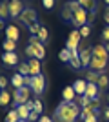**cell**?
Returning a JSON list of instances; mask_svg holds the SVG:
<instances>
[{
  "label": "cell",
  "mask_w": 109,
  "mask_h": 122,
  "mask_svg": "<svg viewBox=\"0 0 109 122\" xmlns=\"http://www.w3.org/2000/svg\"><path fill=\"white\" fill-rule=\"evenodd\" d=\"M11 84L15 86V89H20V87L26 86V76H22L20 73H15L11 76Z\"/></svg>",
  "instance_id": "obj_19"
},
{
  "label": "cell",
  "mask_w": 109,
  "mask_h": 122,
  "mask_svg": "<svg viewBox=\"0 0 109 122\" xmlns=\"http://www.w3.org/2000/svg\"><path fill=\"white\" fill-rule=\"evenodd\" d=\"M96 86H98V89H105V87L109 86V76L105 75V73H100V78H98V82H96Z\"/></svg>",
  "instance_id": "obj_27"
},
{
  "label": "cell",
  "mask_w": 109,
  "mask_h": 122,
  "mask_svg": "<svg viewBox=\"0 0 109 122\" xmlns=\"http://www.w3.org/2000/svg\"><path fill=\"white\" fill-rule=\"evenodd\" d=\"M91 113H93V109H91V106H85V107H82V111H80V118H85L87 117V115H91Z\"/></svg>",
  "instance_id": "obj_33"
},
{
  "label": "cell",
  "mask_w": 109,
  "mask_h": 122,
  "mask_svg": "<svg viewBox=\"0 0 109 122\" xmlns=\"http://www.w3.org/2000/svg\"><path fill=\"white\" fill-rule=\"evenodd\" d=\"M0 91H2V89H0Z\"/></svg>",
  "instance_id": "obj_51"
},
{
  "label": "cell",
  "mask_w": 109,
  "mask_h": 122,
  "mask_svg": "<svg viewBox=\"0 0 109 122\" xmlns=\"http://www.w3.org/2000/svg\"><path fill=\"white\" fill-rule=\"evenodd\" d=\"M73 89L76 91L78 97H82V95H85V89H87V80L85 78H80V80H75L73 82Z\"/></svg>",
  "instance_id": "obj_14"
},
{
  "label": "cell",
  "mask_w": 109,
  "mask_h": 122,
  "mask_svg": "<svg viewBox=\"0 0 109 122\" xmlns=\"http://www.w3.org/2000/svg\"><path fill=\"white\" fill-rule=\"evenodd\" d=\"M42 109H44V106H42V100H38V98H36V100H35V107H33V111L42 113Z\"/></svg>",
  "instance_id": "obj_36"
},
{
  "label": "cell",
  "mask_w": 109,
  "mask_h": 122,
  "mask_svg": "<svg viewBox=\"0 0 109 122\" xmlns=\"http://www.w3.org/2000/svg\"><path fill=\"white\" fill-rule=\"evenodd\" d=\"M38 120H40V113L31 111V115H29V120H27V122H38Z\"/></svg>",
  "instance_id": "obj_38"
},
{
  "label": "cell",
  "mask_w": 109,
  "mask_h": 122,
  "mask_svg": "<svg viewBox=\"0 0 109 122\" xmlns=\"http://www.w3.org/2000/svg\"><path fill=\"white\" fill-rule=\"evenodd\" d=\"M7 18H11L9 0H0V20H7Z\"/></svg>",
  "instance_id": "obj_16"
},
{
  "label": "cell",
  "mask_w": 109,
  "mask_h": 122,
  "mask_svg": "<svg viewBox=\"0 0 109 122\" xmlns=\"http://www.w3.org/2000/svg\"><path fill=\"white\" fill-rule=\"evenodd\" d=\"M69 66L71 69H82V60H80V51L78 49H73L71 51V60H69Z\"/></svg>",
  "instance_id": "obj_10"
},
{
  "label": "cell",
  "mask_w": 109,
  "mask_h": 122,
  "mask_svg": "<svg viewBox=\"0 0 109 122\" xmlns=\"http://www.w3.org/2000/svg\"><path fill=\"white\" fill-rule=\"evenodd\" d=\"M20 117H18V111L16 109H11L7 115H5V122H18Z\"/></svg>",
  "instance_id": "obj_29"
},
{
  "label": "cell",
  "mask_w": 109,
  "mask_h": 122,
  "mask_svg": "<svg viewBox=\"0 0 109 122\" xmlns=\"http://www.w3.org/2000/svg\"><path fill=\"white\" fill-rule=\"evenodd\" d=\"M82 107L76 102H60L53 113V120L55 122H76L80 118Z\"/></svg>",
  "instance_id": "obj_1"
},
{
  "label": "cell",
  "mask_w": 109,
  "mask_h": 122,
  "mask_svg": "<svg viewBox=\"0 0 109 122\" xmlns=\"http://www.w3.org/2000/svg\"><path fill=\"white\" fill-rule=\"evenodd\" d=\"M40 27H42V25L38 24V22H36V24L29 25V27H27V29H29V33H31V35H38V31H40Z\"/></svg>",
  "instance_id": "obj_34"
},
{
  "label": "cell",
  "mask_w": 109,
  "mask_h": 122,
  "mask_svg": "<svg viewBox=\"0 0 109 122\" xmlns=\"http://www.w3.org/2000/svg\"><path fill=\"white\" fill-rule=\"evenodd\" d=\"M95 18H96V11H89V15H87V25L93 24Z\"/></svg>",
  "instance_id": "obj_39"
},
{
  "label": "cell",
  "mask_w": 109,
  "mask_h": 122,
  "mask_svg": "<svg viewBox=\"0 0 109 122\" xmlns=\"http://www.w3.org/2000/svg\"><path fill=\"white\" fill-rule=\"evenodd\" d=\"M91 102H93V100H91V98H87V97H85V95H82V97H76V104H78V106H80V107L91 106Z\"/></svg>",
  "instance_id": "obj_30"
},
{
  "label": "cell",
  "mask_w": 109,
  "mask_h": 122,
  "mask_svg": "<svg viewBox=\"0 0 109 122\" xmlns=\"http://www.w3.org/2000/svg\"><path fill=\"white\" fill-rule=\"evenodd\" d=\"M2 60H4V64H7V66H16V64H20L18 62V55H16L15 51L13 53H2Z\"/></svg>",
  "instance_id": "obj_15"
},
{
  "label": "cell",
  "mask_w": 109,
  "mask_h": 122,
  "mask_svg": "<svg viewBox=\"0 0 109 122\" xmlns=\"http://www.w3.org/2000/svg\"><path fill=\"white\" fill-rule=\"evenodd\" d=\"M9 102H13V93H9L7 89H2V91H0V106L4 107V106H7Z\"/></svg>",
  "instance_id": "obj_20"
},
{
  "label": "cell",
  "mask_w": 109,
  "mask_h": 122,
  "mask_svg": "<svg viewBox=\"0 0 109 122\" xmlns=\"http://www.w3.org/2000/svg\"><path fill=\"white\" fill-rule=\"evenodd\" d=\"M87 9H84L82 5L78 7V9H75V13H73V20L71 24L76 27V29H80L82 25H87Z\"/></svg>",
  "instance_id": "obj_5"
},
{
  "label": "cell",
  "mask_w": 109,
  "mask_h": 122,
  "mask_svg": "<svg viewBox=\"0 0 109 122\" xmlns=\"http://www.w3.org/2000/svg\"><path fill=\"white\" fill-rule=\"evenodd\" d=\"M36 20H38V15H36V11L33 7H26V9L22 11V15L18 16V22L24 27H29V25L36 24Z\"/></svg>",
  "instance_id": "obj_4"
},
{
  "label": "cell",
  "mask_w": 109,
  "mask_h": 122,
  "mask_svg": "<svg viewBox=\"0 0 109 122\" xmlns=\"http://www.w3.org/2000/svg\"><path fill=\"white\" fill-rule=\"evenodd\" d=\"M2 49H4L5 53H13V51H16V42L5 38V40L2 42Z\"/></svg>",
  "instance_id": "obj_23"
},
{
  "label": "cell",
  "mask_w": 109,
  "mask_h": 122,
  "mask_svg": "<svg viewBox=\"0 0 109 122\" xmlns=\"http://www.w3.org/2000/svg\"><path fill=\"white\" fill-rule=\"evenodd\" d=\"M73 13H75V9L71 7V4H69V2H66V4H64V7H62V20L71 22V20H73Z\"/></svg>",
  "instance_id": "obj_17"
},
{
  "label": "cell",
  "mask_w": 109,
  "mask_h": 122,
  "mask_svg": "<svg viewBox=\"0 0 109 122\" xmlns=\"http://www.w3.org/2000/svg\"><path fill=\"white\" fill-rule=\"evenodd\" d=\"M26 55L29 56V58H38V60H42V58L46 56V46H44L42 42H36V44H27Z\"/></svg>",
  "instance_id": "obj_3"
},
{
  "label": "cell",
  "mask_w": 109,
  "mask_h": 122,
  "mask_svg": "<svg viewBox=\"0 0 109 122\" xmlns=\"http://www.w3.org/2000/svg\"><path fill=\"white\" fill-rule=\"evenodd\" d=\"M91 58H93V53H91V49L80 51V60H82V66H84V67H89V64H91Z\"/></svg>",
  "instance_id": "obj_21"
},
{
  "label": "cell",
  "mask_w": 109,
  "mask_h": 122,
  "mask_svg": "<svg viewBox=\"0 0 109 122\" xmlns=\"http://www.w3.org/2000/svg\"><path fill=\"white\" fill-rule=\"evenodd\" d=\"M29 69H31V76H36L42 73V66L38 58H29Z\"/></svg>",
  "instance_id": "obj_18"
},
{
  "label": "cell",
  "mask_w": 109,
  "mask_h": 122,
  "mask_svg": "<svg viewBox=\"0 0 109 122\" xmlns=\"http://www.w3.org/2000/svg\"><path fill=\"white\" fill-rule=\"evenodd\" d=\"M105 66H107V60H102V58H91V64H89V67L93 69V71H98V73H104Z\"/></svg>",
  "instance_id": "obj_13"
},
{
  "label": "cell",
  "mask_w": 109,
  "mask_h": 122,
  "mask_svg": "<svg viewBox=\"0 0 109 122\" xmlns=\"http://www.w3.org/2000/svg\"><path fill=\"white\" fill-rule=\"evenodd\" d=\"M42 5H44L46 9H53V7H55V0H42Z\"/></svg>",
  "instance_id": "obj_37"
},
{
  "label": "cell",
  "mask_w": 109,
  "mask_h": 122,
  "mask_svg": "<svg viewBox=\"0 0 109 122\" xmlns=\"http://www.w3.org/2000/svg\"><path fill=\"white\" fill-rule=\"evenodd\" d=\"M107 102H109V95H107Z\"/></svg>",
  "instance_id": "obj_50"
},
{
  "label": "cell",
  "mask_w": 109,
  "mask_h": 122,
  "mask_svg": "<svg viewBox=\"0 0 109 122\" xmlns=\"http://www.w3.org/2000/svg\"><path fill=\"white\" fill-rule=\"evenodd\" d=\"M80 35H82V38H87L89 35H91V25H82V27H80Z\"/></svg>",
  "instance_id": "obj_32"
},
{
  "label": "cell",
  "mask_w": 109,
  "mask_h": 122,
  "mask_svg": "<svg viewBox=\"0 0 109 122\" xmlns=\"http://www.w3.org/2000/svg\"><path fill=\"white\" fill-rule=\"evenodd\" d=\"M38 122H55V120H53V117H40Z\"/></svg>",
  "instance_id": "obj_44"
},
{
  "label": "cell",
  "mask_w": 109,
  "mask_h": 122,
  "mask_svg": "<svg viewBox=\"0 0 109 122\" xmlns=\"http://www.w3.org/2000/svg\"><path fill=\"white\" fill-rule=\"evenodd\" d=\"M7 84H11V80H7V78L2 75V76H0V89H5V86H7Z\"/></svg>",
  "instance_id": "obj_40"
},
{
  "label": "cell",
  "mask_w": 109,
  "mask_h": 122,
  "mask_svg": "<svg viewBox=\"0 0 109 122\" xmlns=\"http://www.w3.org/2000/svg\"><path fill=\"white\" fill-rule=\"evenodd\" d=\"M91 53H93L95 58L109 60V53H107V49H105V46H102V44H96V46H93V47H91Z\"/></svg>",
  "instance_id": "obj_9"
},
{
  "label": "cell",
  "mask_w": 109,
  "mask_h": 122,
  "mask_svg": "<svg viewBox=\"0 0 109 122\" xmlns=\"http://www.w3.org/2000/svg\"><path fill=\"white\" fill-rule=\"evenodd\" d=\"M84 9L87 11H96V0H76Z\"/></svg>",
  "instance_id": "obj_24"
},
{
  "label": "cell",
  "mask_w": 109,
  "mask_h": 122,
  "mask_svg": "<svg viewBox=\"0 0 109 122\" xmlns=\"http://www.w3.org/2000/svg\"><path fill=\"white\" fill-rule=\"evenodd\" d=\"M26 9V5L22 4V0H9V13L11 18H18L22 15V11Z\"/></svg>",
  "instance_id": "obj_8"
},
{
  "label": "cell",
  "mask_w": 109,
  "mask_h": 122,
  "mask_svg": "<svg viewBox=\"0 0 109 122\" xmlns=\"http://www.w3.org/2000/svg\"><path fill=\"white\" fill-rule=\"evenodd\" d=\"M18 73L22 76H31V69H29V62H20L18 64Z\"/></svg>",
  "instance_id": "obj_26"
},
{
  "label": "cell",
  "mask_w": 109,
  "mask_h": 122,
  "mask_svg": "<svg viewBox=\"0 0 109 122\" xmlns=\"http://www.w3.org/2000/svg\"><path fill=\"white\" fill-rule=\"evenodd\" d=\"M102 38L105 40V44L109 42V25H105V27H104V31H102Z\"/></svg>",
  "instance_id": "obj_41"
},
{
  "label": "cell",
  "mask_w": 109,
  "mask_h": 122,
  "mask_svg": "<svg viewBox=\"0 0 109 122\" xmlns=\"http://www.w3.org/2000/svg\"><path fill=\"white\" fill-rule=\"evenodd\" d=\"M27 100H31V87L29 86H24L20 87V89H15L13 91V109H16V107L20 106V104H26Z\"/></svg>",
  "instance_id": "obj_2"
},
{
  "label": "cell",
  "mask_w": 109,
  "mask_h": 122,
  "mask_svg": "<svg viewBox=\"0 0 109 122\" xmlns=\"http://www.w3.org/2000/svg\"><path fill=\"white\" fill-rule=\"evenodd\" d=\"M4 29V20H0V31Z\"/></svg>",
  "instance_id": "obj_46"
},
{
  "label": "cell",
  "mask_w": 109,
  "mask_h": 122,
  "mask_svg": "<svg viewBox=\"0 0 109 122\" xmlns=\"http://www.w3.org/2000/svg\"><path fill=\"white\" fill-rule=\"evenodd\" d=\"M18 122H27V120H22V118H20V120H18Z\"/></svg>",
  "instance_id": "obj_49"
},
{
  "label": "cell",
  "mask_w": 109,
  "mask_h": 122,
  "mask_svg": "<svg viewBox=\"0 0 109 122\" xmlns=\"http://www.w3.org/2000/svg\"><path fill=\"white\" fill-rule=\"evenodd\" d=\"M76 91L73 89V86H67V87H64L62 89V100L64 102H75L76 100Z\"/></svg>",
  "instance_id": "obj_12"
},
{
  "label": "cell",
  "mask_w": 109,
  "mask_h": 122,
  "mask_svg": "<svg viewBox=\"0 0 109 122\" xmlns=\"http://www.w3.org/2000/svg\"><path fill=\"white\" fill-rule=\"evenodd\" d=\"M98 78H100V73H98V71H93V69H87V71H85V80H87V82L96 84V82H98Z\"/></svg>",
  "instance_id": "obj_25"
},
{
  "label": "cell",
  "mask_w": 109,
  "mask_h": 122,
  "mask_svg": "<svg viewBox=\"0 0 109 122\" xmlns=\"http://www.w3.org/2000/svg\"><path fill=\"white\" fill-rule=\"evenodd\" d=\"M104 22L109 25V7H105V13H104Z\"/></svg>",
  "instance_id": "obj_43"
},
{
  "label": "cell",
  "mask_w": 109,
  "mask_h": 122,
  "mask_svg": "<svg viewBox=\"0 0 109 122\" xmlns=\"http://www.w3.org/2000/svg\"><path fill=\"white\" fill-rule=\"evenodd\" d=\"M80 42H82V35H80V31L78 29H73L71 33H69L67 36V42H66V47L67 49H78V46H80Z\"/></svg>",
  "instance_id": "obj_7"
},
{
  "label": "cell",
  "mask_w": 109,
  "mask_h": 122,
  "mask_svg": "<svg viewBox=\"0 0 109 122\" xmlns=\"http://www.w3.org/2000/svg\"><path fill=\"white\" fill-rule=\"evenodd\" d=\"M84 122H98V117H96V115H93V113H91V115H87V117L84 118Z\"/></svg>",
  "instance_id": "obj_42"
},
{
  "label": "cell",
  "mask_w": 109,
  "mask_h": 122,
  "mask_svg": "<svg viewBox=\"0 0 109 122\" xmlns=\"http://www.w3.org/2000/svg\"><path fill=\"white\" fill-rule=\"evenodd\" d=\"M105 49H107V53H109V42H107V44H105Z\"/></svg>",
  "instance_id": "obj_47"
},
{
  "label": "cell",
  "mask_w": 109,
  "mask_h": 122,
  "mask_svg": "<svg viewBox=\"0 0 109 122\" xmlns=\"http://www.w3.org/2000/svg\"><path fill=\"white\" fill-rule=\"evenodd\" d=\"M104 120H107V122H109V106L104 109Z\"/></svg>",
  "instance_id": "obj_45"
},
{
  "label": "cell",
  "mask_w": 109,
  "mask_h": 122,
  "mask_svg": "<svg viewBox=\"0 0 109 122\" xmlns=\"http://www.w3.org/2000/svg\"><path fill=\"white\" fill-rule=\"evenodd\" d=\"M38 38H40V42H42V44H46V42L49 40V33H47V29L44 27V25H42V27H40V31H38Z\"/></svg>",
  "instance_id": "obj_31"
},
{
  "label": "cell",
  "mask_w": 109,
  "mask_h": 122,
  "mask_svg": "<svg viewBox=\"0 0 109 122\" xmlns=\"http://www.w3.org/2000/svg\"><path fill=\"white\" fill-rule=\"evenodd\" d=\"M16 111H18V117L22 120H29V115H31V109L26 106V104H20V106L16 107Z\"/></svg>",
  "instance_id": "obj_22"
},
{
  "label": "cell",
  "mask_w": 109,
  "mask_h": 122,
  "mask_svg": "<svg viewBox=\"0 0 109 122\" xmlns=\"http://www.w3.org/2000/svg\"><path fill=\"white\" fill-rule=\"evenodd\" d=\"M85 49H89V40L87 38H82L80 46H78V51H85Z\"/></svg>",
  "instance_id": "obj_35"
},
{
  "label": "cell",
  "mask_w": 109,
  "mask_h": 122,
  "mask_svg": "<svg viewBox=\"0 0 109 122\" xmlns=\"http://www.w3.org/2000/svg\"><path fill=\"white\" fill-rule=\"evenodd\" d=\"M44 89H46V78H44V75H36L33 76V82H31V91L35 93L36 97H40L42 93H44Z\"/></svg>",
  "instance_id": "obj_6"
},
{
  "label": "cell",
  "mask_w": 109,
  "mask_h": 122,
  "mask_svg": "<svg viewBox=\"0 0 109 122\" xmlns=\"http://www.w3.org/2000/svg\"><path fill=\"white\" fill-rule=\"evenodd\" d=\"M5 38L18 42V38H20V31H18V27H16V25H13V24L5 25Z\"/></svg>",
  "instance_id": "obj_11"
},
{
  "label": "cell",
  "mask_w": 109,
  "mask_h": 122,
  "mask_svg": "<svg viewBox=\"0 0 109 122\" xmlns=\"http://www.w3.org/2000/svg\"><path fill=\"white\" fill-rule=\"evenodd\" d=\"M58 58H60L62 62H67V64H69V60H71V49H67V47L60 49V53H58Z\"/></svg>",
  "instance_id": "obj_28"
},
{
  "label": "cell",
  "mask_w": 109,
  "mask_h": 122,
  "mask_svg": "<svg viewBox=\"0 0 109 122\" xmlns=\"http://www.w3.org/2000/svg\"><path fill=\"white\" fill-rule=\"evenodd\" d=\"M104 2H105V4H107V5H109V0H104Z\"/></svg>",
  "instance_id": "obj_48"
}]
</instances>
